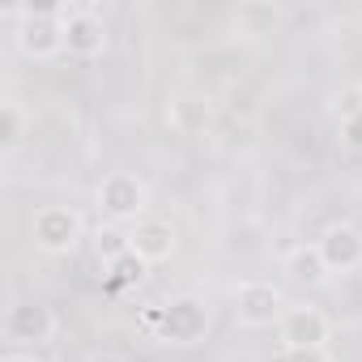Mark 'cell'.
<instances>
[{
  "mask_svg": "<svg viewBox=\"0 0 362 362\" xmlns=\"http://www.w3.org/2000/svg\"><path fill=\"white\" fill-rule=\"evenodd\" d=\"M315 247H320V256H324V264H328L332 277H345V273L362 269V230L354 222L324 226V235L315 239Z\"/></svg>",
  "mask_w": 362,
  "mask_h": 362,
  "instance_id": "obj_9",
  "label": "cell"
},
{
  "mask_svg": "<svg viewBox=\"0 0 362 362\" xmlns=\"http://www.w3.org/2000/svg\"><path fill=\"white\" fill-rule=\"evenodd\" d=\"M277 362H332V354H328V345L324 349H281Z\"/></svg>",
  "mask_w": 362,
  "mask_h": 362,
  "instance_id": "obj_17",
  "label": "cell"
},
{
  "mask_svg": "<svg viewBox=\"0 0 362 362\" xmlns=\"http://www.w3.org/2000/svg\"><path fill=\"white\" fill-rule=\"evenodd\" d=\"M281 18L286 13L277 5H269V0H247V5H239L230 13V30L239 39H264V35H273L281 26Z\"/></svg>",
  "mask_w": 362,
  "mask_h": 362,
  "instance_id": "obj_12",
  "label": "cell"
},
{
  "mask_svg": "<svg viewBox=\"0 0 362 362\" xmlns=\"http://www.w3.org/2000/svg\"><path fill=\"white\" fill-rule=\"evenodd\" d=\"M94 243H98V260H103V264H111L115 256H124V252H128V230H119V226H103Z\"/></svg>",
  "mask_w": 362,
  "mask_h": 362,
  "instance_id": "obj_16",
  "label": "cell"
},
{
  "mask_svg": "<svg viewBox=\"0 0 362 362\" xmlns=\"http://www.w3.org/2000/svg\"><path fill=\"white\" fill-rule=\"evenodd\" d=\"M26 132H30V115H26V107H22L18 98H5V103H0V149L13 153V149L26 141Z\"/></svg>",
  "mask_w": 362,
  "mask_h": 362,
  "instance_id": "obj_14",
  "label": "cell"
},
{
  "mask_svg": "<svg viewBox=\"0 0 362 362\" xmlns=\"http://www.w3.org/2000/svg\"><path fill=\"white\" fill-rule=\"evenodd\" d=\"M60 9H64V5H52V9L26 5V9H13V13H9V22H13V43H18V52H22L26 60L47 64V60L64 56V22H60Z\"/></svg>",
  "mask_w": 362,
  "mask_h": 362,
  "instance_id": "obj_3",
  "label": "cell"
},
{
  "mask_svg": "<svg viewBox=\"0 0 362 362\" xmlns=\"http://www.w3.org/2000/svg\"><path fill=\"white\" fill-rule=\"evenodd\" d=\"M86 362H128L124 354H115V349H98V354H90Z\"/></svg>",
  "mask_w": 362,
  "mask_h": 362,
  "instance_id": "obj_18",
  "label": "cell"
},
{
  "mask_svg": "<svg viewBox=\"0 0 362 362\" xmlns=\"http://www.w3.org/2000/svg\"><path fill=\"white\" fill-rule=\"evenodd\" d=\"M86 239V218L73 205H43L30 214V243L43 256H73Z\"/></svg>",
  "mask_w": 362,
  "mask_h": 362,
  "instance_id": "obj_4",
  "label": "cell"
},
{
  "mask_svg": "<svg viewBox=\"0 0 362 362\" xmlns=\"http://www.w3.org/2000/svg\"><path fill=\"white\" fill-rule=\"evenodd\" d=\"M128 247L145 264H162V260H170L179 252V230H175L170 218H153L149 214V218H141V222L128 226Z\"/></svg>",
  "mask_w": 362,
  "mask_h": 362,
  "instance_id": "obj_10",
  "label": "cell"
},
{
  "mask_svg": "<svg viewBox=\"0 0 362 362\" xmlns=\"http://www.w3.org/2000/svg\"><path fill=\"white\" fill-rule=\"evenodd\" d=\"M281 273H286L294 286H303V290H324V286L332 281V273H328V264H324V256H320L315 243H294V247L281 256Z\"/></svg>",
  "mask_w": 362,
  "mask_h": 362,
  "instance_id": "obj_11",
  "label": "cell"
},
{
  "mask_svg": "<svg viewBox=\"0 0 362 362\" xmlns=\"http://www.w3.org/2000/svg\"><path fill=\"white\" fill-rule=\"evenodd\" d=\"M60 22H64V52L73 60H98L111 43L107 35V22L94 13V9H81V5H64L60 9Z\"/></svg>",
  "mask_w": 362,
  "mask_h": 362,
  "instance_id": "obj_7",
  "label": "cell"
},
{
  "mask_svg": "<svg viewBox=\"0 0 362 362\" xmlns=\"http://www.w3.org/2000/svg\"><path fill=\"white\" fill-rule=\"evenodd\" d=\"M277 337H281V349H324L332 341V320L320 307L298 303V307H290L281 315Z\"/></svg>",
  "mask_w": 362,
  "mask_h": 362,
  "instance_id": "obj_8",
  "label": "cell"
},
{
  "mask_svg": "<svg viewBox=\"0 0 362 362\" xmlns=\"http://www.w3.org/2000/svg\"><path fill=\"white\" fill-rule=\"evenodd\" d=\"M214 328V307L205 294L197 290H184V294H170L158 311V328L153 337L166 341V345H179V349H188V345H201Z\"/></svg>",
  "mask_w": 362,
  "mask_h": 362,
  "instance_id": "obj_1",
  "label": "cell"
},
{
  "mask_svg": "<svg viewBox=\"0 0 362 362\" xmlns=\"http://www.w3.org/2000/svg\"><path fill=\"white\" fill-rule=\"evenodd\" d=\"M149 269H153V264H145V260L128 247L124 256H115L111 264H103V281H107L111 294H128V290H136V286L149 281Z\"/></svg>",
  "mask_w": 362,
  "mask_h": 362,
  "instance_id": "obj_13",
  "label": "cell"
},
{
  "mask_svg": "<svg viewBox=\"0 0 362 362\" xmlns=\"http://www.w3.org/2000/svg\"><path fill=\"white\" fill-rule=\"evenodd\" d=\"M337 136H341V145H345L349 153H362V103H358V107H349V111L341 115Z\"/></svg>",
  "mask_w": 362,
  "mask_h": 362,
  "instance_id": "obj_15",
  "label": "cell"
},
{
  "mask_svg": "<svg viewBox=\"0 0 362 362\" xmlns=\"http://www.w3.org/2000/svg\"><path fill=\"white\" fill-rule=\"evenodd\" d=\"M94 205L107 226H132L149 218V184L136 170H107L94 188Z\"/></svg>",
  "mask_w": 362,
  "mask_h": 362,
  "instance_id": "obj_2",
  "label": "cell"
},
{
  "mask_svg": "<svg viewBox=\"0 0 362 362\" xmlns=\"http://www.w3.org/2000/svg\"><path fill=\"white\" fill-rule=\"evenodd\" d=\"M286 311H290V303H286V294H281L277 281L252 277V281H239L235 286V324L239 328H247V332L277 328Z\"/></svg>",
  "mask_w": 362,
  "mask_h": 362,
  "instance_id": "obj_5",
  "label": "cell"
},
{
  "mask_svg": "<svg viewBox=\"0 0 362 362\" xmlns=\"http://www.w3.org/2000/svg\"><path fill=\"white\" fill-rule=\"evenodd\" d=\"M60 332V320L47 303H35V298H18L9 303L5 311V341L18 345V349H43L52 345Z\"/></svg>",
  "mask_w": 362,
  "mask_h": 362,
  "instance_id": "obj_6",
  "label": "cell"
},
{
  "mask_svg": "<svg viewBox=\"0 0 362 362\" xmlns=\"http://www.w3.org/2000/svg\"><path fill=\"white\" fill-rule=\"evenodd\" d=\"M0 362H43V358H35V354H26V349H13V354H5Z\"/></svg>",
  "mask_w": 362,
  "mask_h": 362,
  "instance_id": "obj_19",
  "label": "cell"
}]
</instances>
